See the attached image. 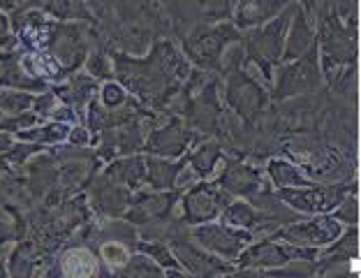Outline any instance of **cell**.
I'll return each instance as SVG.
<instances>
[{"label": "cell", "mask_w": 361, "mask_h": 278, "mask_svg": "<svg viewBox=\"0 0 361 278\" xmlns=\"http://www.w3.org/2000/svg\"><path fill=\"white\" fill-rule=\"evenodd\" d=\"M185 162L195 171V176L204 181V179H218L225 167V155L216 139H209V142L192 144V151L188 153Z\"/></svg>", "instance_id": "44dd1931"}, {"label": "cell", "mask_w": 361, "mask_h": 278, "mask_svg": "<svg viewBox=\"0 0 361 278\" xmlns=\"http://www.w3.org/2000/svg\"><path fill=\"white\" fill-rule=\"evenodd\" d=\"M56 262L63 278H104V274H109L102 269L100 258L90 246H65Z\"/></svg>", "instance_id": "ffe728a7"}, {"label": "cell", "mask_w": 361, "mask_h": 278, "mask_svg": "<svg viewBox=\"0 0 361 278\" xmlns=\"http://www.w3.org/2000/svg\"><path fill=\"white\" fill-rule=\"evenodd\" d=\"M202 5V14L207 19H227L232 14L234 0H197Z\"/></svg>", "instance_id": "d6a6232c"}, {"label": "cell", "mask_w": 361, "mask_h": 278, "mask_svg": "<svg viewBox=\"0 0 361 278\" xmlns=\"http://www.w3.org/2000/svg\"><path fill=\"white\" fill-rule=\"evenodd\" d=\"M116 278H167V276L165 269H160L153 260L142 255V253H133V258L116 274Z\"/></svg>", "instance_id": "83f0119b"}, {"label": "cell", "mask_w": 361, "mask_h": 278, "mask_svg": "<svg viewBox=\"0 0 361 278\" xmlns=\"http://www.w3.org/2000/svg\"><path fill=\"white\" fill-rule=\"evenodd\" d=\"M90 137L93 135H90V130L84 123L72 126L70 133H68V144L75 146V149H86V146L90 144Z\"/></svg>", "instance_id": "e575fe53"}, {"label": "cell", "mask_w": 361, "mask_h": 278, "mask_svg": "<svg viewBox=\"0 0 361 278\" xmlns=\"http://www.w3.org/2000/svg\"><path fill=\"white\" fill-rule=\"evenodd\" d=\"M165 276L167 278H195L192 274H188V272H183V269H169V272H165Z\"/></svg>", "instance_id": "f35d334b"}, {"label": "cell", "mask_w": 361, "mask_h": 278, "mask_svg": "<svg viewBox=\"0 0 361 278\" xmlns=\"http://www.w3.org/2000/svg\"><path fill=\"white\" fill-rule=\"evenodd\" d=\"M137 253H142V255H146L149 260H153L155 265H158L160 269H178V262L174 258V253H171V248L167 246V243L162 241H137Z\"/></svg>", "instance_id": "f1b7e54d"}, {"label": "cell", "mask_w": 361, "mask_h": 278, "mask_svg": "<svg viewBox=\"0 0 361 278\" xmlns=\"http://www.w3.org/2000/svg\"><path fill=\"white\" fill-rule=\"evenodd\" d=\"M232 202V198L220 188L216 181H197L185 191L183 200H180V223L185 227H197L211 220H218L223 209Z\"/></svg>", "instance_id": "ba28073f"}, {"label": "cell", "mask_w": 361, "mask_h": 278, "mask_svg": "<svg viewBox=\"0 0 361 278\" xmlns=\"http://www.w3.org/2000/svg\"><path fill=\"white\" fill-rule=\"evenodd\" d=\"M317 49V32H315V23L308 16L306 7H297V12L292 16V23L287 28L285 35V49H283V63L297 61L308 56L310 52Z\"/></svg>", "instance_id": "d6986e66"}, {"label": "cell", "mask_w": 361, "mask_h": 278, "mask_svg": "<svg viewBox=\"0 0 361 278\" xmlns=\"http://www.w3.org/2000/svg\"><path fill=\"white\" fill-rule=\"evenodd\" d=\"M190 239L200 248L211 253V255H216L220 260H225V262L234 265L241 253L255 241V236H252V232L232 230V227L218 223V220H211V223L190 227Z\"/></svg>", "instance_id": "9c48e42d"}, {"label": "cell", "mask_w": 361, "mask_h": 278, "mask_svg": "<svg viewBox=\"0 0 361 278\" xmlns=\"http://www.w3.org/2000/svg\"><path fill=\"white\" fill-rule=\"evenodd\" d=\"M216 183L223 188L232 200H248L255 198L257 193L264 191V174L259 171V167H252L248 162L236 160L227 162L223 171L218 174Z\"/></svg>", "instance_id": "2e32d148"}, {"label": "cell", "mask_w": 361, "mask_h": 278, "mask_svg": "<svg viewBox=\"0 0 361 278\" xmlns=\"http://www.w3.org/2000/svg\"><path fill=\"white\" fill-rule=\"evenodd\" d=\"M331 216L338 220L343 227H357V223H359V200H357V193H350L348 198L331 211Z\"/></svg>", "instance_id": "4dcf8cb0"}, {"label": "cell", "mask_w": 361, "mask_h": 278, "mask_svg": "<svg viewBox=\"0 0 361 278\" xmlns=\"http://www.w3.org/2000/svg\"><path fill=\"white\" fill-rule=\"evenodd\" d=\"M44 12L56 21H70V23L90 21L86 0H47Z\"/></svg>", "instance_id": "4316f807"}, {"label": "cell", "mask_w": 361, "mask_h": 278, "mask_svg": "<svg viewBox=\"0 0 361 278\" xmlns=\"http://www.w3.org/2000/svg\"><path fill=\"white\" fill-rule=\"evenodd\" d=\"M133 246L116 239H100V243H97V258H100L102 269L114 276L128 265V260L133 258Z\"/></svg>", "instance_id": "484cf974"}, {"label": "cell", "mask_w": 361, "mask_h": 278, "mask_svg": "<svg viewBox=\"0 0 361 278\" xmlns=\"http://www.w3.org/2000/svg\"><path fill=\"white\" fill-rule=\"evenodd\" d=\"M100 95H97V102L102 104V107H106V109H116V107H123V104H126L130 97L126 88H123L118 81H104V84L100 86V91H97Z\"/></svg>", "instance_id": "f546056e"}, {"label": "cell", "mask_w": 361, "mask_h": 278, "mask_svg": "<svg viewBox=\"0 0 361 278\" xmlns=\"http://www.w3.org/2000/svg\"><path fill=\"white\" fill-rule=\"evenodd\" d=\"M350 193H357V183H308L303 188H285L274 195L290 211L299 216H322L331 214Z\"/></svg>", "instance_id": "277c9868"}, {"label": "cell", "mask_w": 361, "mask_h": 278, "mask_svg": "<svg viewBox=\"0 0 361 278\" xmlns=\"http://www.w3.org/2000/svg\"><path fill=\"white\" fill-rule=\"evenodd\" d=\"M185 160H169V158H146V188L158 193H176V179L183 169Z\"/></svg>", "instance_id": "603a6c76"}, {"label": "cell", "mask_w": 361, "mask_h": 278, "mask_svg": "<svg viewBox=\"0 0 361 278\" xmlns=\"http://www.w3.org/2000/svg\"><path fill=\"white\" fill-rule=\"evenodd\" d=\"M294 260H297V253L290 243L276 239H257L241 253L234 265L239 269H262V272H267V269H278L287 262H294Z\"/></svg>", "instance_id": "e0dca14e"}, {"label": "cell", "mask_w": 361, "mask_h": 278, "mask_svg": "<svg viewBox=\"0 0 361 278\" xmlns=\"http://www.w3.org/2000/svg\"><path fill=\"white\" fill-rule=\"evenodd\" d=\"M37 278H63V274H61V269H59V262H49L42 272H39V276Z\"/></svg>", "instance_id": "d590c367"}, {"label": "cell", "mask_w": 361, "mask_h": 278, "mask_svg": "<svg viewBox=\"0 0 361 278\" xmlns=\"http://www.w3.org/2000/svg\"><path fill=\"white\" fill-rule=\"evenodd\" d=\"M274 81H271V100L283 102L297 95H308L322 84V70H319L317 49L308 56L290 63H281L274 72Z\"/></svg>", "instance_id": "8992f818"}, {"label": "cell", "mask_w": 361, "mask_h": 278, "mask_svg": "<svg viewBox=\"0 0 361 278\" xmlns=\"http://www.w3.org/2000/svg\"><path fill=\"white\" fill-rule=\"evenodd\" d=\"M68 123H59V121H42V123L32 126L28 130H21L16 133V142H26V144H35V146H59L63 142H68V133H70Z\"/></svg>", "instance_id": "d4e9b609"}, {"label": "cell", "mask_w": 361, "mask_h": 278, "mask_svg": "<svg viewBox=\"0 0 361 278\" xmlns=\"http://www.w3.org/2000/svg\"><path fill=\"white\" fill-rule=\"evenodd\" d=\"M133 200V191H128L126 186L116 183L102 171L100 176H95L88 186V207L104 218H123Z\"/></svg>", "instance_id": "5bb4252c"}, {"label": "cell", "mask_w": 361, "mask_h": 278, "mask_svg": "<svg viewBox=\"0 0 361 278\" xmlns=\"http://www.w3.org/2000/svg\"><path fill=\"white\" fill-rule=\"evenodd\" d=\"M294 0H234L232 23L241 32L255 30L264 26L271 19H276L285 7H290Z\"/></svg>", "instance_id": "ac0fdd59"}, {"label": "cell", "mask_w": 361, "mask_h": 278, "mask_svg": "<svg viewBox=\"0 0 361 278\" xmlns=\"http://www.w3.org/2000/svg\"><path fill=\"white\" fill-rule=\"evenodd\" d=\"M236 42H241V32L232 21L197 26L183 37V56L197 65V70H220L225 52Z\"/></svg>", "instance_id": "3957f363"}, {"label": "cell", "mask_w": 361, "mask_h": 278, "mask_svg": "<svg viewBox=\"0 0 361 278\" xmlns=\"http://www.w3.org/2000/svg\"><path fill=\"white\" fill-rule=\"evenodd\" d=\"M343 230H345V227H343L331 214H322V216H306L303 220L285 223L278 227V230H274V234L267 236V239L290 243V246L322 250L326 246H331L343 234Z\"/></svg>", "instance_id": "52a82bcc"}, {"label": "cell", "mask_w": 361, "mask_h": 278, "mask_svg": "<svg viewBox=\"0 0 361 278\" xmlns=\"http://www.w3.org/2000/svg\"><path fill=\"white\" fill-rule=\"evenodd\" d=\"M86 72L95 81H111L114 79V63L104 54H93L86 59Z\"/></svg>", "instance_id": "1f68e13d"}, {"label": "cell", "mask_w": 361, "mask_h": 278, "mask_svg": "<svg viewBox=\"0 0 361 278\" xmlns=\"http://www.w3.org/2000/svg\"><path fill=\"white\" fill-rule=\"evenodd\" d=\"M16 47H19V42H16V35L12 30L10 16L0 10V52H10V49H16Z\"/></svg>", "instance_id": "836d02e7"}, {"label": "cell", "mask_w": 361, "mask_h": 278, "mask_svg": "<svg viewBox=\"0 0 361 278\" xmlns=\"http://www.w3.org/2000/svg\"><path fill=\"white\" fill-rule=\"evenodd\" d=\"M297 7H299V3L294 0V3L290 7H285L276 19H271L269 23H264V26L248 30L241 35L245 59L255 63L257 68L264 72V77L269 81H274V72L278 65L283 63L285 35H287V28H290Z\"/></svg>", "instance_id": "7a4b0ae2"}, {"label": "cell", "mask_w": 361, "mask_h": 278, "mask_svg": "<svg viewBox=\"0 0 361 278\" xmlns=\"http://www.w3.org/2000/svg\"><path fill=\"white\" fill-rule=\"evenodd\" d=\"M104 174L114 179L116 183L126 186L128 191H142L146 183V158L142 155H123V158H114L106 162Z\"/></svg>", "instance_id": "7402d4cb"}, {"label": "cell", "mask_w": 361, "mask_h": 278, "mask_svg": "<svg viewBox=\"0 0 361 278\" xmlns=\"http://www.w3.org/2000/svg\"><path fill=\"white\" fill-rule=\"evenodd\" d=\"M114 63V77H118V84L133 93L139 102L162 107L185 86L190 77V63L178 49L162 40L151 47L146 59H130V56L116 54Z\"/></svg>", "instance_id": "6da1fadb"}, {"label": "cell", "mask_w": 361, "mask_h": 278, "mask_svg": "<svg viewBox=\"0 0 361 278\" xmlns=\"http://www.w3.org/2000/svg\"><path fill=\"white\" fill-rule=\"evenodd\" d=\"M44 52L65 70V75H75L88 59V37L81 23L56 21V28L49 37Z\"/></svg>", "instance_id": "30bf717a"}, {"label": "cell", "mask_w": 361, "mask_h": 278, "mask_svg": "<svg viewBox=\"0 0 361 278\" xmlns=\"http://www.w3.org/2000/svg\"><path fill=\"white\" fill-rule=\"evenodd\" d=\"M14 135H10V133H3V130H0V155L3 153H7L14 146Z\"/></svg>", "instance_id": "8d00e7d4"}, {"label": "cell", "mask_w": 361, "mask_h": 278, "mask_svg": "<svg viewBox=\"0 0 361 278\" xmlns=\"http://www.w3.org/2000/svg\"><path fill=\"white\" fill-rule=\"evenodd\" d=\"M176 195L178 193L137 191V193H133V200H130V207H128L123 218H126L130 225H137V227L165 220L174 214Z\"/></svg>", "instance_id": "9a60e30c"}, {"label": "cell", "mask_w": 361, "mask_h": 278, "mask_svg": "<svg viewBox=\"0 0 361 278\" xmlns=\"http://www.w3.org/2000/svg\"><path fill=\"white\" fill-rule=\"evenodd\" d=\"M195 130L185 123V119L171 116L167 123L153 128L146 133L144 139V153L155 155V158H169L178 160L183 158L185 151L195 144Z\"/></svg>", "instance_id": "8fae6325"}, {"label": "cell", "mask_w": 361, "mask_h": 278, "mask_svg": "<svg viewBox=\"0 0 361 278\" xmlns=\"http://www.w3.org/2000/svg\"><path fill=\"white\" fill-rule=\"evenodd\" d=\"M225 100L227 107L234 111V116L243 121L245 126H255L264 116L271 102L269 88L252 79L248 72L241 70V65L227 75L225 84Z\"/></svg>", "instance_id": "5b68a950"}, {"label": "cell", "mask_w": 361, "mask_h": 278, "mask_svg": "<svg viewBox=\"0 0 361 278\" xmlns=\"http://www.w3.org/2000/svg\"><path fill=\"white\" fill-rule=\"evenodd\" d=\"M21 3H23V0H0V10H3L5 14L7 12H16Z\"/></svg>", "instance_id": "74e56055"}, {"label": "cell", "mask_w": 361, "mask_h": 278, "mask_svg": "<svg viewBox=\"0 0 361 278\" xmlns=\"http://www.w3.org/2000/svg\"><path fill=\"white\" fill-rule=\"evenodd\" d=\"M135 119L128 121V123L102 130V133H95L97 137V153L95 158H100L104 162H109L114 158H123V155H135L137 151L144 149V139H146V130H144V121Z\"/></svg>", "instance_id": "4fadbf2b"}, {"label": "cell", "mask_w": 361, "mask_h": 278, "mask_svg": "<svg viewBox=\"0 0 361 278\" xmlns=\"http://www.w3.org/2000/svg\"><path fill=\"white\" fill-rule=\"evenodd\" d=\"M264 179L276 188V191H285V188H303V186L313 183L299 165H294V162L283 160V158H271L267 162Z\"/></svg>", "instance_id": "cb8c5ba5"}, {"label": "cell", "mask_w": 361, "mask_h": 278, "mask_svg": "<svg viewBox=\"0 0 361 278\" xmlns=\"http://www.w3.org/2000/svg\"><path fill=\"white\" fill-rule=\"evenodd\" d=\"M167 246L174 253L178 267L183 269V272L192 274L195 278H216L234 269V265H229L225 260L211 255V253L197 246L190 239V232H180L167 243Z\"/></svg>", "instance_id": "7c38bea8"}]
</instances>
